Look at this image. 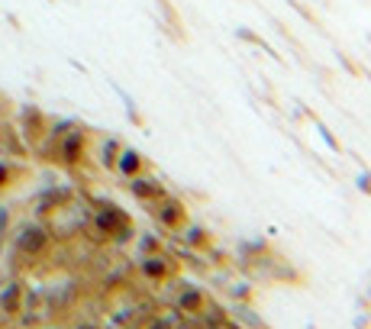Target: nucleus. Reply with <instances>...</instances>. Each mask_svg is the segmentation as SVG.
<instances>
[{
    "label": "nucleus",
    "instance_id": "19",
    "mask_svg": "<svg viewBox=\"0 0 371 329\" xmlns=\"http://www.w3.org/2000/svg\"><path fill=\"white\" fill-rule=\"evenodd\" d=\"M233 297H236V300H252V291H249L245 284H236V287H233Z\"/></svg>",
    "mask_w": 371,
    "mask_h": 329
},
{
    "label": "nucleus",
    "instance_id": "15",
    "mask_svg": "<svg viewBox=\"0 0 371 329\" xmlns=\"http://www.w3.org/2000/svg\"><path fill=\"white\" fill-rule=\"evenodd\" d=\"M355 188H361V194H368V197H371V171H359Z\"/></svg>",
    "mask_w": 371,
    "mask_h": 329
},
{
    "label": "nucleus",
    "instance_id": "11",
    "mask_svg": "<svg viewBox=\"0 0 371 329\" xmlns=\"http://www.w3.org/2000/svg\"><path fill=\"white\" fill-rule=\"evenodd\" d=\"M117 155H120V142L117 139H110L104 146V165L106 168H117Z\"/></svg>",
    "mask_w": 371,
    "mask_h": 329
},
{
    "label": "nucleus",
    "instance_id": "13",
    "mask_svg": "<svg viewBox=\"0 0 371 329\" xmlns=\"http://www.w3.org/2000/svg\"><path fill=\"white\" fill-rule=\"evenodd\" d=\"M317 129H319V136H323V142H326L329 149H333V152H336V155H339V152H342L339 139H336V136H333V133H329V126H326V123H319V120H317Z\"/></svg>",
    "mask_w": 371,
    "mask_h": 329
},
{
    "label": "nucleus",
    "instance_id": "23",
    "mask_svg": "<svg viewBox=\"0 0 371 329\" xmlns=\"http://www.w3.org/2000/svg\"><path fill=\"white\" fill-rule=\"evenodd\" d=\"M7 174H10V171H7V165H0V184L7 181Z\"/></svg>",
    "mask_w": 371,
    "mask_h": 329
},
{
    "label": "nucleus",
    "instance_id": "22",
    "mask_svg": "<svg viewBox=\"0 0 371 329\" xmlns=\"http://www.w3.org/2000/svg\"><path fill=\"white\" fill-rule=\"evenodd\" d=\"M7 223H10V216H7V210H0V233L7 229Z\"/></svg>",
    "mask_w": 371,
    "mask_h": 329
},
{
    "label": "nucleus",
    "instance_id": "5",
    "mask_svg": "<svg viewBox=\"0 0 371 329\" xmlns=\"http://www.w3.org/2000/svg\"><path fill=\"white\" fill-rule=\"evenodd\" d=\"M16 245H20V252L26 255H39L49 245V233H45L43 226H26L20 233V239H16Z\"/></svg>",
    "mask_w": 371,
    "mask_h": 329
},
{
    "label": "nucleus",
    "instance_id": "4",
    "mask_svg": "<svg viewBox=\"0 0 371 329\" xmlns=\"http://www.w3.org/2000/svg\"><path fill=\"white\" fill-rule=\"evenodd\" d=\"M133 184H129V191H133V197L142 203H159L161 197H165V188H161L155 178H142V174H136V178H129Z\"/></svg>",
    "mask_w": 371,
    "mask_h": 329
},
{
    "label": "nucleus",
    "instance_id": "10",
    "mask_svg": "<svg viewBox=\"0 0 371 329\" xmlns=\"http://www.w3.org/2000/svg\"><path fill=\"white\" fill-rule=\"evenodd\" d=\"M239 39H243V43H252V45H258V49H265L268 55H275V58H278V52H275V49H271V45H268L265 39H262V36H255L252 30H239Z\"/></svg>",
    "mask_w": 371,
    "mask_h": 329
},
{
    "label": "nucleus",
    "instance_id": "8",
    "mask_svg": "<svg viewBox=\"0 0 371 329\" xmlns=\"http://www.w3.org/2000/svg\"><path fill=\"white\" fill-rule=\"evenodd\" d=\"M184 245H188V249H210L213 236L207 233L203 226H188V229H184Z\"/></svg>",
    "mask_w": 371,
    "mask_h": 329
},
{
    "label": "nucleus",
    "instance_id": "17",
    "mask_svg": "<svg viewBox=\"0 0 371 329\" xmlns=\"http://www.w3.org/2000/svg\"><path fill=\"white\" fill-rule=\"evenodd\" d=\"M3 304H7V310H16V304H20V287H10V294L3 297Z\"/></svg>",
    "mask_w": 371,
    "mask_h": 329
},
{
    "label": "nucleus",
    "instance_id": "9",
    "mask_svg": "<svg viewBox=\"0 0 371 329\" xmlns=\"http://www.w3.org/2000/svg\"><path fill=\"white\" fill-rule=\"evenodd\" d=\"M81 146H85V136L81 133H71V136L65 139V146H62V155H65V161H78L81 159Z\"/></svg>",
    "mask_w": 371,
    "mask_h": 329
},
{
    "label": "nucleus",
    "instance_id": "14",
    "mask_svg": "<svg viewBox=\"0 0 371 329\" xmlns=\"http://www.w3.org/2000/svg\"><path fill=\"white\" fill-rule=\"evenodd\" d=\"M161 7V13H165V20H171V26H175V32H178V39H181V20H178V13H175V7H171L168 0H155Z\"/></svg>",
    "mask_w": 371,
    "mask_h": 329
},
{
    "label": "nucleus",
    "instance_id": "24",
    "mask_svg": "<svg viewBox=\"0 0 371 329\" xmlns=\"http://www.w3.org/2000/svg\"><path fill=\"white\" fill-rule=\"evenodd\" d=\"M213 329H220V326H213Z\"/></svg>",
    "mask_w": 371,
    "mask_h": 329
},
{
    "label": "nucleus",
    "instance_id": "18",
    "mask_svg": "<svg viewBox=\"0 0 371 329\" xmlns=\"http://www.w3.org/2000/svg\"><path fill=\"white\" fill-rule=\"evenodd\" d=\"M142 249H146L148 255H155V252H161V245L155 242V236H146V239H142Z\"/></svg>",
    "mask_w": 371,
    "mask_h": 329
},
{
    "label": "nucleus",
    "instance_id": "7",
    "mask_svg": "<svg viewBox=\"0 0 371 329\" xmlns=\"http://www.w3.org/2000/svg\"><path fill=\"white\" fill-rule=\"evenodd\" d=\"M117 171L123 174V178H136V174H142V171H146V159H142L136 149H120Z\"/></svg>",
    "mask_w": 371,
    "mask_h": 329
},
{
    "label": "nucleus",
    "instance_id": "21",
    "mask_svg": "<svg viewBox=\"0 0 371 329\" xmlns=\"http://www.w3.org/2000/svg\"><path fill=\"white\" fill-rule=\"evenodd\" d=\"M339 58H342V65H346V68H349L352 75H361V71H359V65L352 62V58H346V55H339Z\"/></svg>",
    "mask_w": 371,
    "mask_h": 329
},
{
    "label": "nucleus",
    "instance_id": "25",
    "mask_svg": "<svg viewBox=\"0 0 371 329\" xmlns=\"http://www.w3.org/2000/svg\"><path fill=\"white\" fill-rule=\"evenodd\" d=\"M85 329H91V326H85Z\"/></svg>",
    "mask_w": 371,
    "mask_h": 329
},
{
    "label": "nucleus",
    "instance_id": "3",
    "mask_svg": "<svg viewBox=\"0 0 371 329\" xmlns=\"http://www.w3.org/2000/svg\"><path fill=\"white\" fill-rule=\"evenodd\" d=\"M175 271H178V262L168 258L165 252H155V255H146L142 258V275L152 277V281H168Z\"/></svg>",
    "mask_w": 371,
    "mask_h": 329
},
{
    "label": "nucleus",
    "instance_id": "12",
    "mask_svg": "<svg viewBox=\"0 0 371 329\" xmlns=\"http://www.w3.org/2000/svg\"><path fill=\"white\" fill-rule=\"evenodd\" d=\"M239 319H243L245 326H252V329H268L262 319H258V313L255 310H249V307H239Z\"/></svg>",
    "mask_w": 371,
    "mask_h": 329
},
{
    "label": "nucleus",
    "instance_id": "20",
    "mask_svg": "<svg viewBox=\"0 0 371 329\" xmlns=\"http://www.w3.org/2000/svg\"><path fill=\"white\" fill-rule=\"evenodd\" d=\"M355 329H371V313H359V319H355Z\"/></svg>",
    "mask_w": 371,
    "mask_h": 329
},
{
    "label": "nucleus",
    "instance_id": "16",
    "mask_svg": "<svg viewBox=\"0 0 371 329\" xmlns=\"http://www.w3.org/2000/svg\"><path fill=\"white\" fill-rule=\"evenodd\" d=\"M146 329H175V323H171V313H165V317H155Z\"/></svg>",
    "mask_w": 371,
    "mask_h": 329
},
{
    "label": "nucleus",
    "instance_id": "6",
    "mask_svg": "<svg viewBox=\"0 0 371 329\" xmlns=\"http://www.w3.org/2000/svg\"><path fill=\"white\" fill-rule=\"evenodd\" d=\"M203 307H207V297L197 287H184L178 294V313H184V317H201Z\"/></svg>",
    "mask_w": 371,
    "mask_h": 329
},
{
    "label": "nucleus",
    "instance_id": "1",
    "mask_svg": "<svg viewBox=\"0 0 371 329\" xmlns=\"http://www.w3.org/2000/svg\"><path fill=\"white\" fill-rule=\"evenodd\" d=\"M94 223H97V229H100V233L113 236V239H120V242H123V239L133 233L129 216L120 210V207H110V203H104V207L94 213Z\"/></svg>",
    "mask_w": 371,
    "mask_h": 329
},
{
    "label": "nucleus",
    "instance_id": "2",
    "mask_svg": "<svg viewBox=\"0 0 371 329\" xmlns=\"http://www.w3.org/2000/svg\"><path fill=\"white\" fill-rule=\"evenodd\" d=\"M155 216H159V223L165 226V229H171V233H178L181 226L188 223V210H184V203H181L178 197H168V194L159 201Z\"/></svg>",
    "mask_w": 371,
    "mask_h": 329
}]
</instances>
